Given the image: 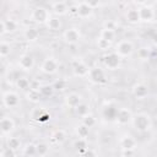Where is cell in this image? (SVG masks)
<instances>
[{
	"mask_svg": "<svg viewBox=\"0 0 157 157\" xmlns=\"http://www.w3.org/2000/svg\"><path fill=\"white\" fill-rule=\"evenodd\" d=\"M131 125L132 128L137 131V132H147L151 130L152 128V119L151 115L145 113V112H140L134 114L132 120H131Z\"/></svg>",
	"mask_w": 157,
	"mask_h": 157,
	"instance_id": "obj_1",
	"label": "cell"
},
{
	"mask_svg": "<svg viewBox=\"0 0 157 157\" xmlns=\"http://www.w3.org/2000/svg\"><path fill=\"white\" fill-rule=\"evenodd\" d=\"M134 43L129 39H121L119 40L117 44H115V49L114 52L121 58V59H126V58H130L132 54H134Z\"/></svg>",
	"mask_w": 157,
	"mask_h": 157,
	"instance_id": "obj_2",
	"label": "cell"
},
{
	"mask_svg": "<svg viewBox=\"0 0 157 157\" xmlns=\"http://www.w3.org/2000/svg\"><path fill=\"white\" fill-rule=\"evenodd\" d=\"M50 17H52V15H50L49 10L45 9V7H43V6L34 7L33 11H32V13H31L32 21L36 22V23H38V25H45L49 21Z\"/></svg>",
	"mask_w": 157,
	"mask_h": 157,
	"instance_id": "obj_3",
	"label": "cell"
},
{
	"mask_svg": "<svg viewBox=\"0 0 157 157\" xmlns=\"http://www.w3.org/2000/svg\"><path fill=\"white\" fill-rule=\"evenodd\" d=\"M120 64H121V58L113 50V52H109L107 53L104 56H103V65L107 70L109 71H114V70H118L120 67Z\"/></svg>",
	"mask_w": 157,
	"mask_h": 157,
	"instance_id": "obj_4",
	"label": "cell"
},
{
	"mask_svg": "<svg viewBox=\"0 0 157 157\" xmlns=\"http://www.w3.org/2000/svg\"><path fill=\"white\" fill-rule=\"evenodd\" d=\"M2 105L6 109H15L20 105V96L15 91H5L2 93Z\"/></svg>",
	"mask_w": 157,
	"mask_h": 157,
	"instance_id": "obj_5",
	"label": "cell"
},
{
	"mask_svg": "<svg viewBox=\"0 0 157 157\" xmlns=\"http://www.w3.org/2000/svg\"><path fill=\"white\" fill-rule=\"evenodd\" d=\"M132 112L129 109V108H125V107H121V108H118L117 110V115L114 118V121L120 125V126H125L128 124H131V120H132Z\"/></svg>",
	"mask_w": 157,
	"mask_h": 157,
	"instance_id": "obj_6",
	"label": "cell"
},
{
	"mask_svg": "<svg viewBox=\"0 0 157 157\" xmlns=\"http://www.w3.org/2000/svg\"><path fill=\"white\" fill-rule=\"evenodd\" d=\"M63 39L66 44L74 45L81 39V31L77 27H69L63 32Z\"/></svg>",
	"mask_w": 157,
	"mask_h": 157,
	"instance_id": "obj_7",
	"label": "cell"
},
{
	"mask_svg": "<svg viewBox=\"0 0 157 157\" xmlns=\"http://www.w3.org/2000/svg\"><path fill=\"white\" fill-rule=\"evenodd\" d=\"M39 70H40L43 74L54 75V74H56L58 70H59V63H58V60H56L55 58L48 56V58H45V59L42 61Z\"/></svg>",
	"mask_w": 157,
	"mask_h": 157,
	"instance_id": "obj_8",
	"label": "cell"
},
{
	"mask_svg": "<svg viewBox=\"0 0 157 157\" xmlns=\"http://www.w3.org/2000/svg\"><path fill=\"white\" fill-rule=\"evenodd\" d=\"M90 69L91 67H88V65L80 59H75L71 61V71L76 77H87Z\"/></svg>",
	"mask_w": 157,
	"mask_h": 157,
	"instance_id": "obj_9",
	"label": "cell"
},
{
	"mask_svg": "<svg viewBox=\"0 0 157 157\" xmlns=\"http://www.w3.org/2000/svg\"><path fill=\"white\" fill-rule=\"evenodd\" d=\"M16 128V123L13 120V118H11L10 115H4L0 119V129H1V135L2 137H7L10 136Z\"/></svg>",
	"mask_w": 157,
	"mask_h": 157,
	"instance_id": "obj_10",
	"label": "cell"
},
{
	"mask_svg": "<svg viewBox=\"0 0 157 157\" xmlns=\"http://www.w3.org/2000/svg\"><path fill=\"white\" fill-rule=\"evenodd\" d=\"M87 78L94 83V85H102L104 82H107V77H105V72L102 67H91L90 69V72L87 75Z\"/></svg>",
	"mask_w": 157,
	"mask_h": 157,
	"instance_id": "obj_11",
	"label": "cell"
},
{
	"mask_svg": "<svg viewBox=\"0 0 157 157\" xmlns=\"http://www.w3.org/2000/svg\"><path fill=\"white\" fill-rule=\"evenodd\" d=\"M17 65L18 67L22 70V71H31L33 67H34V58L33 55L28 54V53H25L22 54L20 58H18V61H17Z\"/></svg>",
	"mask_w": 157,
	"mask_h": 157,
	"instance_id": "obj_12",
	"label": "cell"
},
{
	"mask_svg": "<svg viewBox=\"0 0 157 157\" xmlns=\"http://www.w3.org/2000/svg\"><path fill=\"white\" fill-rule=\"evenodd\" d=\"M119 146H120L121 151H124V150H135L136 146H137V141L132 135L124 134L119 139Z\"/></svg>",
	"mask_w": 157,
	"mask_h": 157,
	"instance_id": "obj_13",
	"label": "cell"
},
{
	"mask_svg": "<svg viewBox=\"0 0 157 157\" xmlns=\"http://www.w3.org/2000/svg\"><path fill=\"white\" fill-rule=\"evenodd\" d=\"M18 29V22L13 18H4L0 23V32L1 34L6 33H13Z\"/></svg>",
	"mask_w": 157,
	"mask_h": 157,
	"instance_id": "obj_14",
	"label": "cell"
},
{
	"mask_svg": "<svg viewBox=\"0 0 157 157\" xmlns=\"http://www.w3.org/2000/svg\"><path fill=\"white\" fill-rule=\"evenodd\" d=\"M93 15V9L87 5L85 1H81L80 4L76 5V16L81 20H87L90 17H92Z\"/></svg>",
	"mask_w": 157,
	"mask_h": 157,
	"instance_id": "obj_15",
	"label": "cell"
},
{
	"mask_svg": "<svg viewBox=\"0 0 157 157\" xmlns=\"http://www.w3.org/2000/svg\"><path fill=\"white\" fill-rule=\"evenodd\" d=\"M131 93L136 99H145L148 96V87L142 82H137L131 87Z\"/></svg>",
	"mask_w": 157,
	"mask_h": 157,
	"instance_id": "obj_16",
	"label": "cell"
},
{
	"mask_svg": "<svg viewBox=\"0 0 157 157\" xmlns=\"http://www.w3.org/2000/svg\"><path fill=\"white\" fill-rule=\"evenodd\" d=\"M31 118H32L33 120L39 121V123H44V121H49L50 114H49L44 108L36 107V108H33L32 112H31Z\"/></svg>",
	"mask_w": 157,
	"mask_h": 157,
	"instance_id": "obj_17",
	"label": "cell"
},
{
	"mask_svg": "<svg viewBox=\"0 0 157 157\" xmlns=\"http://www.w3.org/2000/svg\"><path fill=\"white\" fill-rule=\"evenodd\" d=\"M140 11V17H141V22H151L155 20L156 17V12L153 10V7L151 6H147V5H144L139 9Z\"/></svg>",
	"mask_w": 157,
	"mask_h": 157,
	"instance_id": "obj_18",
	"label": "cell"
},
{
	"mask_svg": "<svg viewBox=\"0 0 157 157\" xmlns=\"http://www.w3.org/2000/svg\"><path fill=\"white\" fill-rule=\"evenodd\" d=\"M65 104H66V107H69V108H71V109H75L81 102H82V97H81V94L80 93H77V92H70L69 94H66L65 96Z\"/></svg>",
	"mask_w": 157,
	"mask_h": 157,
	"instance_id": "obj_19",
	"label": "cell"
},
{
	"mask_svg": "<svg viewBox=\"0 0 157 157\" xmlns=\"http://www.w3.org/2000/svg\"><path fill=\"white\" fill-rule=\"evenodd\" d=\"M52 11L55 16H64L70 11V7L67 6V4L65 1L59 0V1H55L52 5Z\"/></svg>",
	"mask_w": 157,
	"mask_h": 157,
	"instance_id": "obj_20",
	"label": "cell"
},
{
	"mask_svg": "<svg viewBox=\"0 0 157 157\" xmlns=\"http://www.w3.org/2000/svg\"><path fill=\"white\" fill-rule=\"evenodd\" d=\"M42 97H43V94H42V92H40L39 88H33V87H31V88L26 92V98H27V101H29V102H32V103H39V101H40Z\"/></svg>",
	"mask_w": 157,
	"mask_h": 157,
	"instance_id": "obj_21",
	"label": "cell"
},
{
	"mask_svg": "<svg viewBox=\"0 0 157 157\" xmlns=\"http://www.w3.org/2000/svg\"><path fill=\"white\" fill-rule=\"evenodd\" d=\"M125 18H126V21H128L129 23H132V25L141 22V17H140V11H139V9H129V10L126 11V13H125Z\"/></svg>",
	"mask_w": 157,
	"mask_h": 157,
	"instance_id": "obj_22",
	"label": "cell"
},
{
	"mask_svg": "<svg viewBox=\"0 0 157 157\" xmlns=\"http://www.w3.org/2000/svg\"><path fill=\"white\" fill-rule=\"evenodd\" d=\"M45 26H47V28H48L49 31H52V32H58V31L61 29L63 23H61V20L59 18V16H52V17L49 18V21L45 23Z\"/></svg>",
	"mask_w": 157,
	"mask_h": 157,
	"instance_id": "obj_23",
	"label": "cell"
},
{
	"mask_svg": "<svg viewBox=\"0 0 157 157\" xmlns=\"http://www.w3.org/2000/svg\"><path fill=\"white\" fill-rule=\"evenodd\" d=\"M23 37L28 42H36L39 38V31L36 27H27L23 31Z\"/></svg>",
	"mask_w": 157,
	"mask_h": 157,
	"instance_id": "obj_24",
	"label": "cell"
},
{
	"mask_svg": "<svg viewBox=\"0 0 157 157\" xmlns=\"http://www.w3.org/2000/svg\"><path fill=\"white\" fill-rule=\"evenodd\" d=\"M15 86L21 91H28L31 88V81L26 76H18L15 80Z\"/></svg>",
	"mask_w": 157,
	"mask_h": 157,
	"instance_id": "obj_25",
	"label": "cell"
},
{
	"mask_svg": "<svg viewBox=\"0 0 157 157\" xmlns=\"http://www.w3.org/2000/svg\"><path fill=\"white\" fill-rule=\"evenodd\" d=\"M6 146L15 150V151H18L20 148H22V144H21V140L16 136H7L6 137Z\"/></svg>",
	"mask_w": 157,
	"mask_h": 157,
	"instance_id": "obj_26",
	"label": "cell"
},
{
	"mask_svg": "<svg viewBox=\"0 0 157 157\" xmlns=\"http://www.w3.org/2000/svg\"><path fill=\"white\" fill-rule=\"evenodd\" d=\"M50 139H52L53 142L61 145V144L66 140V132H65V130H63V129H58V130H55V131L52 134V137H50Z\"/></svg>",
	"mask_w": 157,
	"mask_h": 157,
	"instance_id": "obj_27",
	"label": "cell"
},
{
	"mask_svg": "<svg viewBox=\"0 0 157 157\" xmlns=\"http://www.w3.org/2000/svg\"><path fill=\"white\" fill-rule=\"evenodd\" d=\"M99 37L107 39L108 42L113 43L115 40V37H117V33L114 29H108V28H102L101 32H99Z\"/></svg>",
	"mask_w": 157,
	"mask_h": 157,
	"instance_id": "obj_28",
	"label": "cell"
},
{
	"mask_svg": "<svg viewBox=\"0 0 157 157\" xmlns=\"http://www.w3.org/2000/svg\"><path fill=\"white\" fill-rule=\"evenodd\" d=\"M74 147L77 150L78 153H82L86 151V148L88 147L87 145V139H82V137H77L75 141H74Z\"/></svg>",
	"mask_w": 157,
	"mask_h": 157,
	"instance_id": "obj_29",
	"label": "cell"
},
{
	"mask_svg": "<svg viewBox=\"0 0 157 157\" xmlns=\"http://www.w3.org/2000/svg\"><path fill=\"white\" fill-rule=\"evenodd\" d=\"M75 131H76L77 137L87 139V137H88V135H90V128H88V126H86L83 123H80V124L76 126Z\"/></svg>",
	"mask_w": 157,
	"mask_h": 157,
	"instance_id": "obj_30",
	"label": "cell"
},
{
	"mask_svg": "<svg viewBox=\"0 0 157 157\" xmlns=\"http://www.w3.org/2000/svg\"><path fill=\"white\" fill-rule=\"evenodd\" d=\"M81 123H83L86 126H88V128L91 129V128L96 126V124H97V119H96V117H94L93 114L88 113V114H86V115H83V117L81 118Z\"/></svg>",
	"mask_w": 157,
	"mask_h": 157,
	"instance_id": "obj_31",
	"label": "cell"
},
{
	"mask_svg": "<svg viewBox=\"0 0 157 157\" xmlns=\"http://www.w3.org/2000/svg\"><path fill=\"white\" fill-rule=\"evenodd\" d=\"M23 156H34L37 155V146L33 142H29L27 145H25V147H22V152Z\"/></svg>",
	"mask_w": 157,
	"mask_h": 157,
	"instance_id": "obj_32",
	"label": "cell"
},
{
	"mask_svg": "<svg viewBox=\"0 0 157 157\" xmlns=\"http://www.w3.org/2000/svg\"><path fill=\"white\" fill-rule=\"evenodd\" d=\"M75 112H76V114L78 115V117H83V115H86V114H88L90 113V105L87 104V103H85V102H81L75 109H74Z\"/></svg>",
	"mask_w": 157,
	"mask_h": 157,
	"instance_id": "obj_33",
	"label": "cell"
},
{
	"mask_svg": "<svg viewBox=\"0 0 157 157\" xmlns=\"http://www.w3.org/2000/svg\"><path fill=\"white\" fill-rule=\"evenodd\" d=\"M96 44H97L98 49H101L102 52H107L108 49H110V45H112L110 42H108L107 39H104V38H102V37H99V36H98V38H97Z\"/></svg>",
	"mask_w": 157,
	"mask_h": 157,
	"instance_id": "obj_34",
	"label": "cell"
},
{
	"mask_svg": "<svg viewBox=\"0 0 157 157\" xmlns=\"http://www.w3.org/2000/svg\"><path fill=\"white\" fill-rule=\"evenodd\" d=\"M10 52H11L10 44L7 42H1V44H0V56L2 59H5L10 55Z\"/></svg>",
	"mask_w": 157,
	"mask_h": 157,
	"instance_id": "obj_35",
	"label": "cell"
},
{
	"mask_svg": "<svg viewBox=\"0 0 157 157\" xmlns=\"http://www.w3.org/2000/svg\"><path fill=\"white\" fill-rule=\"evenodd\" d=\"M36 146H37V155L47 156L49 153V146L45 142H38V144H36Z\"/></svg>",
	"mask_w": 157,
	"mask_h": 157,
	"instance_id": "obj_36",
	"label": "cell"
},
{
	"mask_svg": "<svg viewBox=\"0 0 157 157\" xmlns=\"http://www.w3.org/2000/svg\"><path fill=\"white\" fill-rule=\"evenodd\" d=\"M117 110H118V108L107 107V108L103 110V114H104L105 118H109V119H113V120H114V118H115V115H117Z\"/></svg>",
	"mask_w": 157,
	"mask_h": 157,
	"instance_id": "obj_37",
	"label": "cell"
},
{
	"mask_svg": "<svg viewBox=\"0 0 157 157\" xmlns=\"http://www.w3.org/2000/svg\"><path fill=\"white\" fill-rule=\"evenodd\" d=\"M137 56L141 60H147V59H150V50L147 48L142 47V48H140L137 50Z\"/></svg>",
	"mask_w": 157,
	"mask_h": 157,
	"instance_id": "obj_38",
	"label": "cell"
},
{
	"mask_svg": "<svg viewBox=\"0 0 157 157\" xmlns=\"http://www.w3.org/2000/svg\"><path fill=\"white\" fill-rule=\"evenodd\" d=\"M39 90L43 96H50L54 90V86H43V87H39Z\"/></svg>",
	"mask_w": 157,
	"mask_h": 157,
	"instance_id": "obj_39",
	"label": "cell"
},
{
	"mask_svg": "<svg viewBox=\"0 0 157 157\" xmlns=\"http://www.w3.org/2000/svg\"><path fill=\"white\" fill-rule=\"evenodd\" d=\"M83 1H85L87 5H90L93 10L101 6V0H83Z\"/></svg>",
	"mask_w": 157,
	"mask_h": 157,
	"instance_id": "obj_40",
	"label": "cell"
},
{
	"mask_svg": "<svg viewBox=\"0 0 157 157\" xmlns=\"http://www.w3.org/2000/svg\"><path fill=\"white\" fill-rule=\"evenodd\" d=\"M103 28H108V29H117V23L114 22V21H107V22H104V25H103Z\"/></svg>",
	"mask_w": 157,
	"mask_h": 157,
	"instance_id": "obj_41",
	"label": "cell"
},
{
	"mask_svg": "<svg viewBox=\"0 0 157 157\" xmlns=\"http://www.w3.org/2000/svg\"><path fill=\"white\" fill-rule=\"evenodd\" d=\"M54 88H56V90H63V88H64V82H63V81H56V83L54 85Z\"/></svg>",
	"mask_w": 157,
	"mask_h": 157,
	"instance_id": "obj_42",
	"label": "cell"
},
{
	"mask_svg": "<svg viewBox=\"0 0 157 157\" xmlns=\"http://www.w3.org/2000/svg\"><path fill=\"white\" fill-rule=\"evenodd\" d=\"M151 40H152V43H153L155 45H157V31H155V32L152 33V36H151Z\"/></svg>",
	"mask_w": 157,
	"mask_h": 157,
	"instance_id": "obj_43",
	"label": "cell"
},
{
	"mask_svg": "<svg viewBox=\"0 0 157 157\" xmlns=\"http://www.w3.org/2000/svg\"><path fill=\"white\" fill-rule=\"evenodd\" d=\"M135 4H137V5H140V6H144V5H146V2H147V0H132Z\"/></svg>",
	"mask_w": 157,
	"mask_h": 157,
	"instance_id": "obj_44",
	"label": "cell"
}]
</instances>
